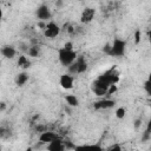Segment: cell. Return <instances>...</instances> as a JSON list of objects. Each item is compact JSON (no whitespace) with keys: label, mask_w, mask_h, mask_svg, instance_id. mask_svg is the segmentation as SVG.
Returning <instances> with one entry per match:
<instances>
[{"label":"cell","mask_w":151,"mask_h":151,"mask_svg":"<svg viewBox=\"0 0 151 151\" xmlns=\"http://www.w3.org/2000/svg\"><path fill=\"white\" fill-rule=\"evenodd\" d=\"M78 58V54L74 50H66L64 47H60L58 50V60L64 67L71 66Z\"/></svg>","instance_id":"1"},{"label":"cell","mask_w":151,"mask_h":151,"mask_svg":"<svg viewBox=\"0 0 151 151\" xmlns=\"http://www.w3.org/2000/svg\"><path fill=\"white\" fill-rule=\"evenodd\" d=\"M125 51H126V41L124 39H120V38H114L113 42L111 44L110 55L116 57V58H120V57L125 55Z\"/></svg>","instance_id":"2"},{"label":"cell","mask_w":151,"mask_h":151,"mask_svg":"<svg viewBox=\"0 0 151 151\" xmlns=\"http://www.w3.org/2000/svg\"><path fill=\"white\" fill-rule=\"evenodd\" d=\"M109 88H110V85H109L104 79H101L100 77H98V78H97L96 80H93L92 84H91V90H92V92H93L96 96H98V97H103V96L107 94Z\"/></svg>","instance_id":"3"},{"label":"cell","mask_w":151,"mask_h":151,"mask_svg":"<svg viewBox=\"0 0 151 151\" xmlns=\"http://www.w3.org/2000/svg\"><path fill=\"white\" fill-rule=\"evenodd\" d=\"M99 77L101 79H104L110 86L116 85L119 81V72H118V70H117L116 66H112L111 68H109L107 71H105L104 73H101Z\"/></svg>","instance_id":"4"},{"label":"cell","mask_w":151,"mask_h":151,"mask_svg":"<svg viewBox=\"0 0 151 151\" xmlns=\"http://www.w3.org/2000/svg\"><path fill=\"white\" fill-rule=\"evenodd\" d=\"M61 32V27L54 22V21H48L46 22V27L44 29V35L47 39H54L55 37H58Z\"/></svg>","instance_id":"5"},{"label":"cell","mask_w":151,"mask_h":151,"mask_svg":"<svg viewBox=\"0 0 151 151\" xmlns=\"http://www.w3.org/2000/svg\"><path fill=\"white\" fill-rule=\"evenodd\" d=\"M35 15H37V18H38L40 21L47 22V20L51 19L52 13H51L50 7H48L47 5H44V4H42V5H40V6L35 9Z\"/></svg>","instance_id":"6"},{"label":"cell","mask_w":151,"mask_h":151,"mask_svg":"<svg viewBox=\"0 0 151 151\" xmlns=\"http://www.w3.org/2000/svg\"><path fill=\"white\" fill-rule=\"evenodd\" d=\"M116 104H117V101L114 99L103 98L100 100L94 101L93 103V107H94V110H109V109H112Z\"/></svg>","instance_id":"7"},{"label":"cell","mask_w":151,"mask_h":151,"mask_svg":"<svg viewBox=\"0 0 151 151\" xmlns=\"http://www.w3.org/2000/svg\"><path fill=\"white\" fill-rule=\"evenodd\" d=\"M59 84H60V86H61L64 90H66V91L72 90L73 86H74V77H73L72 74H70V73H64V74L60 76Z\"/></svg>","instance_id":"8"},{"label":"cell","mask_w":151,"mask_h":151,"mask_svg":"<svg viewBox=\"0 0 151 151\" xmlns=\"http://www.w3.org/2000/svg\"><path fill=\"white\" fill-rule=\"evenodd\" d=\"M94 14H96V9L92 8V7H85L80 14V22L83 24H88L93 20L94 18Z\"/></svg>","instance_id":"9"},{"label":"cell","mask_w":151,"mask_h":151,"mask_svg":"<svg viewBox=\"0 0 151 151\" xmlns=\"http://www.w3.org/2000/svg\"><path fill=\"white\" fill-rule=\"evenodd\" d=\"M59 138L57 133L52 132V131H42L39 136V140L40 143H44V144H50L51 142H53L54 139Z\"/></svg>","instance_id":"10"},{"label":"cell","mask_w":151,"mask_h":151,"mask_svg":"<svg viewBox=\"0 0 151 151\" xmlns=\"http://www.w3.org/2000/svg\"><path fill=\"white\" fill-rule=\"evenodd\" d=\"M74 151H104L99 144H83L73 147Z\"/></svg>","instance_id":"11"},{"label":"cell","mask_w":151,"mask_h":151,"mask_svg":"<svg viewBox=\"0 0 151 151\" xmlns=\"http://www.w3.org/2000/svg\"><path fill=\"white\" fill-rule=\"evenodd\" d=\"M47 151H65V143L60 138H57L47 144Z\"/></svg>","instance_id":"12"},{"label":"cell","mask_w":151,"mask_h":151,"mask_svg":"<svg viewBox=\"0 0 151 151\" xmlns=\"http://www.w3.org/2000/svg\"><path fill=\"white\" fill-rule=\"evenodd\" d=\"M2 57H5L6 59H13L17 54V50L12 46V45H4L0 50Z\"/></svg>","instance_id":"13"},{"label":"cell","mask_w":151,"mask_h":151,"mask_svg":"<svg viewBox=\"0 0 151 151\" xmlns=\"http://www.w3.org/2000/svg\"><path fill=\"white\" fill-rule=\"evenodd\" d=\"M28 79H29V74H28V72H26V71H21V72H19V73L15 76L14 81H15V85H18V86H24V85L28 81Z\"/></svg>","instance_id":"14"},{"label":"cell","mask_w":151,"mask_h":151,"mask_svg":"<svg viewBox=\"0 0 151 151\" xmlns=\"http://www.w3.org/2000/svg\"><path fill=\"white\" fill-rule=\"evenodd\" d=\"M76 65H77L78 74L84 73L87 70V61H86V59H85L84 55H78V58L76 60Z\"/></svg>","instance_id":"15"},{"label":"cell","mask_w":151,"mask_h":151,"mask_svg":"<svg viewBox=\"0 0 151 151\" xmlns=\"http://www.w3.org/2000/svg\"><path fill=\"white\" fill-rule=\"evenodd\" d=\"M17 64H18V66H19L20 68H22L24 71H26L27 68L31 67V60H29L26 55H24V54L19 55V58H18V60H17Z\"/></svg>","instance_id":"16"},{"label":"cell","mask_w":151,"mask_h":151,"mask_svg":"<svg viewBox=\"0 0 151 151\" xmlns=\"http://www.w3.org/2000/svg\"><path fill=\"white\" fill-rule=\"evenodd\" d=\"M65 101L71 107H78L79 106V99L76 94H66L65 96Z\"/></svg>","instance_id":"17"},{"label":"cell","mask_w":151,"mask_h":151,"mask_svg":"<svg viewBox=\"0 0 151 151\" xmlns=\"http://www.w3.org/2000/svg\"><path fill=\"white\" fill-rule=\"evenodd\" d=\"M150 138H151V119L147 122L146 127H145V131L142 134V142H147Z\"/></svg>","instance_id":"18"},{"label":"cell","mask_w":151,"mask_h":151,"mask_svg":"<svg viewBox=\"0 0 151 151\" xmlns=\"http://www.w3.org/2000/svg\"><path fill=\"white\" fill-rule=\"evenodd\" d=\"M27 53H28V55H29L31 58H37V57L40 55V47L37 46V45L31 46V47H28Z\"/></svg>","instance_id":"19"},{"label":"cell","mask_w":151,"mask_h":151,"mask_svg":"<svg viewBox=\"0 0 151 151\" xmlns=\"http://www.w3.org/2000/svg\"><path fill=\"white\" fill-rule=\"evenodd\" d=\"M125 116H126V109H125V107L120 106V107H118V109L116 110V117H117L118 119H123Z\"/></svg>","instance_id":"20"},{"label":"cell","mask_w":151,"mask_h":151,"mask_svg":"<svg viewBox=\"0 0 151 151\" xmlns=\"http://www.w3.org/2000/svg\"><path fill=\"white\" fill-rule=\"evenodd\" d=\"M143 88H144V91L146 92V94L151 97V81L145 80V81L143 83Z\"/></svg>","instance_id":"21"},{"label":"cell","mask_w":151,"mask_h":151,"mask_svg":"<svg viewBox=\"0 0 151 151\" xmlns=\"http://www.w3.org/2000/svg\"><path fill=\"white\" fill-rule=\"evenodd\" d=\"M103 52L106 53L107 55H110V53H111V44H106V45L103 47Z\"/></svg>","instance_id":"22"},{"label":"cell","mask_w":151,"mask_h":151,"mask_svg":"<svg viewBox=\"0 0 151 151\" xmlns=\"http://www.w3.org/2000/svg\"><path fill=\"white\" fill-rule=\"evenodd\" d=\"M139 41H140V31L137 29L134 32V42L136 44H139Z\"/></svg>","instance_id":"23"},{"label":"cell","mask_w":151,"mask_h":151,"mask_svg":"<svg viewBox=\"0 0 151 151\" xmlns=\"http://www.w3.org/2000/svg\"><path fill=\"white\" fill-rule=\"evenodd\" d=\"M110 151H123V149H122V146H120L119 144H114V145L110 149Z\"/></svg>","instance_id":"24"},{"label":"cell","mask_w":151,"mask_h":151,"mask_svg":"<svg viewBox=\"0 0 151 151\" xmlns=\"http://www.w3.org/2000/svg\"><path fill=\"white\" fill-rule=\"evenodd\" d=\"M64 48H66V50H73V44L71 42V41H67V42H65L64 44V46H63Z\"/></svg>","instance_id":"25"},{"label":"cell","mask_w":151,"mask_h":151,"mask_svg":"<svg viewBox=\"0 0 151 151\" xmlns=\"http://www.w3.org/2000/svg\"><path fill=\"white\" fill-rule=\"evenodd\" d=\"M116 91H117V85H112V86H110L107 94H112V93H114Z\"/></svg>","instance_id":"26"},{"label":"cell","mask_w":151,"mask_h":151,"mask_svg":"<svg viewBox=\"0 0 151 151\" xmlns=\"http://www.w3.org/2000/svg\"><path fill=\"white\" fill-rule=\"evenodd\" d=\"M133 125H134V129H139L140 125H142V119H136Z\"/></svg>","instance_id":"27"},{"label":"cell","mask_w":151,"mask_h":151,"mask_svg":"<svg viewBox=\"0 0 151 151\" xmlns=\"http://www.w3.org/2000/svg\"><path fill=\"white\" fill-rule=\"evenodd\" d=\"M5 109H6V103H5V101H1V104H0V111L4 112Z\"/></svg>","instance_id":"28"},{"label":"cell","mask_w":151,"mask_h":151,"mask_svg":"<svg viewBox=\"0 0 151 151\" xmlns=\"http://www.w3.org/2000/svg\"><path fill=\"white\" fill-rule=\"evenodd\" d=\"M147 40H149V42L151 44V28H150L149 32H147Z\"/></svg>","instance_id":"29"},{"label":"cell","mask_w":151,"mask_h":151,"mask_svg":"<svg viewBox=\"0 0 151 151\" xmlns=\"http://www.w3.org/2000/svg\"><path fill=\"white\" fill-rule=\"evenodd\" d=\"M146 80H149V81H151V72H150V73L147 74V79H146Z\"/></svg>","instance_id":"30"},{"label":"cell","mask_w":151,"mask_h":151,"mask_svg":"<svg viewBox=\"0 0 151 151\" xmlns=\"http://www.w3.org/2000/svg\"><path fill=\"white\" fill-rule=\"evenodd\" d=\"M25 151H33V149H32V147H27Z\"/></svg>","instance_id":"31"},{"label":"cell","mask_w":151,"mask_h":151,"mask_svg":"<svg viewBox=\"0 0 151 151\" xmlns=\"http://www.w3.org/2000/svg\"><path fill=\"white\" fill-rule=\"evenodd\" d=\"M150 114H151V106H150Z\"/></svg>","instance_id":"32"}]
</instances>
